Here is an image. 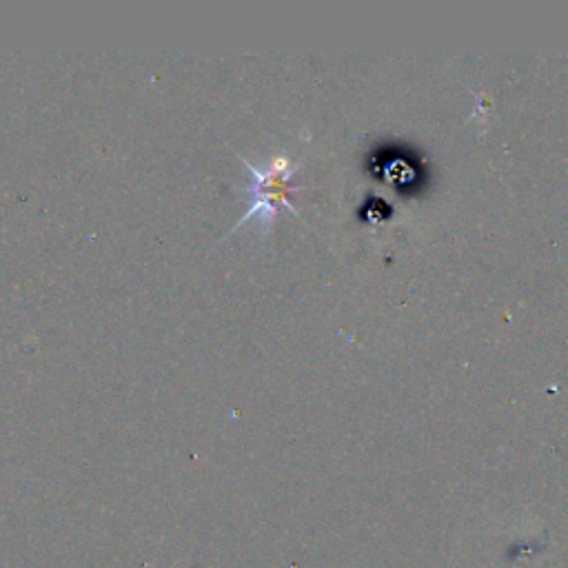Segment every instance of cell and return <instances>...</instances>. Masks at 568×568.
I'll return each mask as SVG.
<instances>
[{
  "label": "cell",
  "instance_id": "1",
  "mask_svg": "<svg viewBox=\"0 0 568 568\" xmlns=\"http://www.w3.org/2000/svg\"><path fill=\"white\" fill-rule=\"evenodd\" d=\"M238 158L242 160V165H245L251 171V182L247 187L251 205H249L245 216H242L236 222V227H233V229H238L240 225H245L247 220L256 218L262 225V229H265V233H267L269 227H271V222L276 220L278 211L282 207L289 209L291 213H298V207L293 205L291 196H293V191H298L300 187L293 185L291 178H293V174H296V169L300 167V162H293L284 154H278V156L271 158L267 167H256L247 158H242V156H238Z\"/></svg>",
  "mask_w": 568,
  "mask_h": 568
},
{
  "label": "cell",
  "instance_id": "2",
  "mask_svg": "<svg viewBox=\"0 0 568 568\" xmlns=\"http://www.w3.org/2000/svg\"><path fill=\"white\" fill-rule=\"evenodd\" d=\"M413 158H404V156H395V149L391 156L382 158V176L387 178L389 182H393L398 189H409V187H418L420 180V167L411 162Z\"/></svg>",
  "mask_w": 568,
  "mask_h": 568
}]
</instances>
